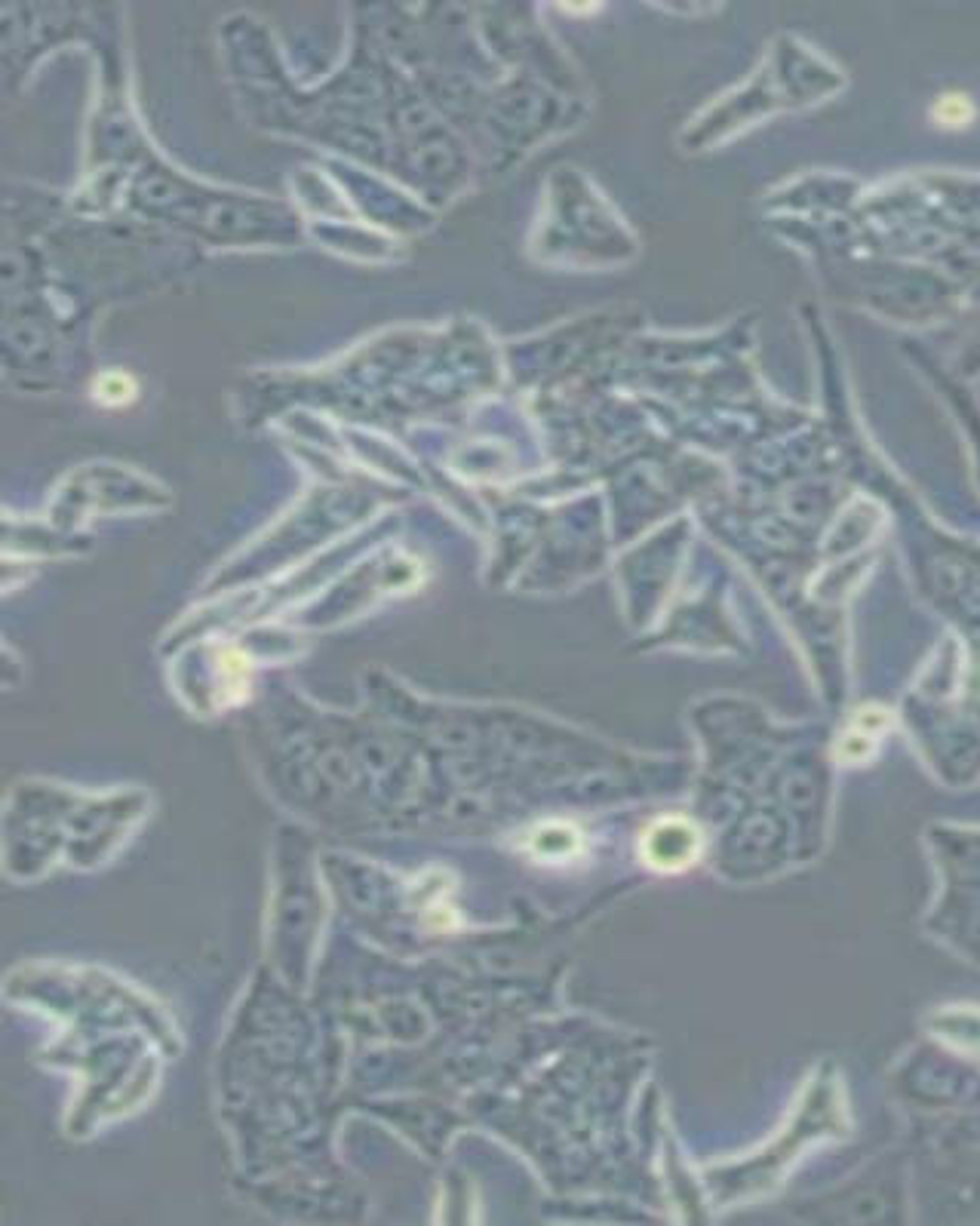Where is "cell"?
Instances as JSON below:
<instances>
[{"mask_svg": "<svg viewBox=\"0 0 980 1226\" xmlns=\"http://www.w3.org/2000/svg\"><path fill=\"white\" fill-rule=\"evenodd\" d=\"M888 726V714L882 707H867L854 717L849 732L842 734L836 753L842 763H864L876 751V734Z\"/></svg>", "mask_w": 980, "mask_h": 1226, "instance_id": "7a4b0ae2", "label": "cell"}, {"mask_svg": "<svg viewBox=\"0 0 980 1226\" xmlns=\"http://www.w3.org/2000/svg\"><path fill=\"white\" fill-rule=\"evenodd\" d=\"M935 120L940 127H950V130H959V127H965L968 120L974 117V105L968 102V95H959V93H950V95H940L937 99V105H935Z\"/></svg>", "mask_w": 980, "mask_h": 1226, "instance_id": "277c9868", "label": "cell"}, {"mask_svg": "<svg viewBox=\"0 0 980 1226\" xmlns=\"http://www.w3.org/2000/svg\"><path fill=\"white\" fill-rule=\"evenodd\" d=\"M529 852L535 857H542V861L562 864V861H572L581 852V837L569 824H544L529 837Z\"/></svg>", "mask_w": 980, "mask_h": 1226, "instance_id": "3957f363", "label": "cell"}, {"mask_svg": "<svg viewBox=\"0 0 980 1226\" xmlns=\"http://www.w3.org/2000/svg\"><path fill=\"white\" fill-rule=\"evenodd\" d=\"M701 830L685 818H661L645 830L640 852L648 867L661 873H679L701 857Z\"/></svg>", "mask_w": 980, "mask_h": 1226, "instance_id": "6da1fadb", "label": "cell"}]
</instances>
